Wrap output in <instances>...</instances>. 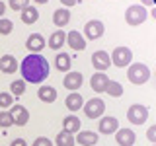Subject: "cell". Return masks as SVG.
Masks as SVG:
<instances>
[{"instance_id": "7a4b0ae2", "label": "cell", "mask_w": 156, "mask_h": 146, "mask_svg": "<svg viewBox=\"0 0 156 146\" xmlns=\"http://www.w3.org/2000/svg\"><path fill=\"white\" fill-rule=\"evenodd\" d=\"M127 78H129L133 84L140 86V84H146L150 78V68L143 64V62H133L129 64V70H127Z\"/></svg>"}, {"instance_id": "52a82bcc", "label": "cell", "mask_w": 156, "mask_h": 146, "mask_svg": "<svg viewBox=\"0 0 156 146\" xmlns=\"http://www.w3.org/2000/svg\"><path fill=\"white\" fill-rule=\"evenodd\" d=\"M104 31H105V27H104V23H101L100 19H90V22H86V26H84V37L92 39V41L100 39L104 35Z\"/></svg>"}, {"instance_id": "4dcf8cb0", "label": "cell", "mask_w": 156, "mask_h": 146, "mask_svg": "<svg viewBox=\"0 0 156 146\" xmlns=\"http://www.w3.org/2000/svg\"><path fill=\"white\" fill-rule=\"evenodd\" d=\"M26 6H29V0H10V8L14 12H22Z\"/></svg>"}, {"instance_id": "f1b7e54d", "label": "cell", "mask_w": 156, "mask_h": 146, "mask_svg": "<svg viewBox=\"0 0 156 146\" xmlns=\"http://www.w3.org/2000/svg\"><path fill=\"white\" fill-rule=\"evenodd\" d=\"M14 29V22L8 18H0V35H10Z\"/></svg>"}, {"instance_id": "484cf974", "label": "cell", "mask_w": 156, "mask_h": 146, "mask_svg": "<svg viewBox=\"0 0 156 146\" xmlns=\"http://www.w3.org/2000/svg\"><path fill=\"white\" fill-rule=\"evenodd\" d=\"M105 94H109L111 97H121L123 96V86H121L119 82H115V80H109V84L105 88Z\"/></svg>"}, {"instance_id": "8fae6325", "label": "cell", "mask_w": 156, "mask_h": 146, "mask_svg": "<svg viewBox=\"0 0 156 146\" xmlns=\"http://www.w3.org/2000/svg\"><path fill=\"white\" fill-rule=\"evenodd\" d=\"M66 43L70 45L72 51H84L86 49V37L80 31H76V29L66 33Z\"/></svg>"}, {"instance_id": "ac0fdd59", "label": "cell", "mask_w": 156, "mask_h": 146, "mask_svg": "<svg viewBox=\"0 0 156 146\" xmlns=\"http://www.w3.org/2000/svg\"><path fill=\"white\" fill-rule=\"evenodd\" d=\"M68 22H70V10L68 8H58L53 12V23L57 27H65Z\"/></svg>"}, {"instance_id": "8992f818", "label": "cell", "mask_w": 156, "mask_h": 146, "mask_svg": "<svg viewBox=\"0 0 156 146\" xmlns=\"http://www.w3.org/2000/svg\"><path fill=\"white\" fill-rule=\"evenodd\" d=\"M104 111H105V103L100 97H92L84 103V113L88 119H100L104 115Z\"/></svg>"}, {"instance_id": "f546056e", "label": "cell", "mask_w": 156, "mask_h": 146, "mask_svg": "<svg viewBox=\"0 0 156 146\" xmlns=\"http://www.w3.org/2000/svg\"><path fill=\"white\" fill-rule=\"evenodd\" d=\"M14 125V119L12 115H10V111H0V127H12Z\"/></svg>"}, {"instance_id": "9c48e42d", "label": "cell", "mask_w": 156, "mask_h": 146, "mask_svg": "<svg viewBox=\"0 0 156 146\" xmlns=\"http://www.w3.org/2000/svg\"><path fill=\"white\" fill-rule=\"evenodd\" d=\"M92 64L94 68H98V72H104L111 66V58H109V53L105 51H96L92 55Z\"/></svg>"}, {"instance_id": "6da1fadb", "label": "cell", "mask_w": 156, "mask_h": 146, "mask_svg": "<svg viewBox=\"0 0 156 146\" xmlns=\"http://www.w3.org/2000/svg\"><path fill=\"white\" fill-rule=\"evenodd\" d=\"M20 70H22V80L31 82V84H41L49 78V72H51V66H49V61L39 53H31L22 61L20 64Z\"/></svg>"}, {"instance_id": "74e56055", "label": "cell", "mask_w": 156, "mask_h": 146, "mask_svg": "<svg viewBox=\"0 0 156 146\" xmlns=\"http://www.w3.org/2000/svg\"><path fill=\"white\" fill-rule=\"evenodd\" d=\"M33 2H37V4H47L49 0H33Z\"/></svg>"}, {"instance_id": "d4e9b609", "label": "cell", "mask_w": 156, "mask_h": 146, "mask_svg": "<svg viewBox=\"0 0 156 146\" xmlns=\"http://www.w3.org/2000/svg\"><path fill=\"white\" fill-rule=\"evenodd\" d=\"M55 146H74V134L66 133V130L58 133L55 138Z\"/></svg>"}, {"instance_id": "7402d4cb", "label": "cell", "mask_w": 156, "mask_h": 146, "mask_svg": "<svg viewBox=\"0 0 156 146\" xmlns=\"http://www.w3.org/2000/svg\"><path fill=\"white\" fill-rule=\"evenodd\" d=\"M62 127H65L66 133L74 134V133H78V130H80L82 123H80V119H78L76 115H66V117H65V121H62Z\"/></svg>"}, {"instance_id": "30bf717a", "label": "cell", "mask_w": 156, "mask_h": 146, "mask_svg": "<svg viewBox=\"0 0 156 146\" xmlns=\"http://www.w3.org/2000/svg\"><path fill=\"white\" fill-rule=\"evenodd\" d=\"M117 129H119V121H117V117L105 115V117H101V119H100L98 130H100L101 134H111V133H115Z\"/></svg>"}, {"instance_id": "f35d334b", "label": "cell", "mask_w": 156, "mask_h": 146, "mask_svg": "<svg viewBox=\"0 0 156 146\" xmlns=\"http://www.w3.org/2000/svg\"><path fill=\"white\" fill-rule=\"evenodd\" d=\"M152 18H154V19H156V6H154V8H152Z\"/></svg>"}, {"instance_id": "ab89813d", "label": "cell", "mask_w": 156, "mask_h": 146, "mask_svg": "<svg viewBox=\"0 0 156 146\" xmlns=\"http://www.w3.org/2000/svg\"><path fill=\"white\" fill-rule=\"evenodd\" d=\"M154 146H156V144H154Z\"/></svg>"}, {"instance_id": "e575fe53", "label": "cell", "mask_w": 156, "mask_h": 146, "mask_svg": "<svg viewBox=\"0 0 156 146\" xmlns=\"http://www.w3.org/2000/svg\"><path fill=\"white\" fill-rule=\"evenodd\" d=\"M78 2H80V0H61L62 6H76Z\"/></svg>"}, {"instance_id": "1f68e13d", "label": "cell", "mask_w": 156, "mask_h": 146, "mask_svg": "<svg viewBox=\"0 0 156 146\" xmlns=\"http://www.w3.org/2000/svg\"><path fill=\"white\" fill-rule=\"evenodd\" d=\"M31 146H55V144H53L51 140L47 138V136H37V138L33 140V144H31Z\"/></svg>"}, {"instance_id": "4316f807", "label": "cell", "mask_w": 156, "mask_h": 146, "mask_svg": "<svg viewBox=\"0 0 156 146\" xmlns=\"http://www.w3.org/2000/svg\"><path fill=\"white\" fill-rule=\"evenodd\" d=\"M23 92H26V80H14L12 84H10V94L12 96H22Z\"/></svg>"}, {"instance_id": "2e32d148", "label": "cell", "mask_w": 156, "mask_h": 146, "mask_svg": "<svg viewBox=\"0 0 156 146\" xmlns=\"http://www.w3.org/2000/svg\"><path fill=\"white\" fill-rule=\"evenodd\" d=\"M26 47H27V51H31V53H39L45 47V37H43L41 33H31L26 41Z\"/></svg>"}, {"instance_id": "d6a6232c", "label": "cell", "mask_w": 156, "mask_h": 146, "mask_svg": "<svg viewBox=\"0 0 156 146\" xmlns=\"http://www.w3.org/2000/svg\"><path fill=\"white\" fill-rule=\"evenodd\" d=\"M146 138H148L152 144H156V125L148 127V130H146Z\"/></svg>"}, {"instance_id": "e0dca14e", "label": "cell", "mask_w": 156, "mask_h": 146, "mask_svg": "<svg viewBox=\"0 0 156 146\" xmlns=\"http://www.w3.org/2000/svg\"><path fill=\"white\" fill-rule=\"evenodd\" d=\"M65 105H66V109H68V111H80L82 107H84V97L78 94V92H72V94H68V96H66Z\"/></svg>"}, {"instance_id": "3957f363", "label": "cell", "mask_w": 156, "mask_h": 146, "mask_svg": "<svg viewBox=\"0 0 156 146\" xmlns=\"http://www.w3.org/2000/svg\"><path fill=\"white\" fill-rule=\"evenodd\" d=\"M146 18H148V12H146V8L143 4H133V6H129L127 12H125V22L129 23V26H140Z\"/></svg>"}, {"instance_id": "7c38bea8", "label": "cell", "mask_w": 156, "mask_h": 146, "mask_svg": "<svg viewBox=\"0 0 156 146\" xmlns=\"http://www.w3.org/2000/svg\"><path fill=\"white\" fill-rule=\"evenodd\" d=\"M115 140L119 146H133L136 136H135V130L131 129H117L115 130Z\"/></svg>"}, {"instance_id": "5bb4252c", "label": "cell", "mask_w": 156, "mask_h": 146, "mask_svg": "<svg viewBox=\"0 0 156 146\" xmlns=\"http://www.w3.org/2000/svg\"><path fill=\"white\" fill-rule=\"evenodd\" d=\"M0 70L6 74H14L16 70H20V64L14 55H2L0 57Z\"/></svg>"}, {"instance_id": "ba28073f", "label": "cell", "mask_w": 156, "mask_h": 146, "mask_svg": "<svg viewBox=\"0 0 156 146\" xmlns=\"http://www.w3.org/2000/svg\"><path fill=\"white\" fill-rule=\"evenodd\" d=\"M10 115H12V119H14V125H18V127L27 125V121H29V111L20 103H14L10 107Z\"/></svg>"}, {"instance_id": "5b68a950", "label": "cell", "mask_w": 156, "mask_h": 146, "mask_svg": "<svg viewBox=\"0 0 156 146\" xmlns=\"http://www.w3.org/2000/svg\"><path fill=\"white\" fill-rule=\"evenodd\" d=\"M127 119L133 125H144L146 119H148V109L140 103H133L127 109Z\"/></svg>"}, {"instance_id": "8d00e7d4", "label": "cell", "mask_w": 156, "mask_h": 146, "mask_svg": "<svg viewBox=\"0 0 156 146\" xmlns=\"http://www.w3.org/2000/svg\"><path fill=\"white\" fill-rule=\"evenodd\" d=\"M140 2H143L144 6H154V2H152V0H140Z\"/></svg>"}, {"instance_id": "44dd1931", "label": "cell", "mask_w": 156, "mask_h": 146, "mask_svg": "<svg viewBox=\"0 0 156 146\" xmlns=\"http://www.w3.org/2000/svg\"><path fill=\"white\" fill-rule=\"evenodd\" d=\"M37 97L41 101H45V103H53L57 99V90L53 86H41L37 90Z\"/></svg>"}, {"instance_id": "83f0119b", "label": "cell", "mask_w": 156, "mask_h": 146, "mask_svg": "<svg viewBox=\"0 0 156 146\" xmlns=\"http://www.w3.org/2000/svg\"><path fill=\"white\" fill-rule=\"evenodd\" d=\"M14 105V96L10 92H0V109H8Z\"/></svg>"}, {"instance_id": "9a60e30c", "label": "cell", "mask_w": 156, "mask_h": 146, "mask_svg": "<svg viewBox=\"0 0 156 146\" xmlns=\"http://www.w3.org/2000/svg\"><path fill=\"white\" fill-rule=\"evenodd\" d=\"M82 82H84V76L80 74V72H66V76H65V82H62V86L68 88V90H72V92H76L78 88L82 86Z\"/></svg>"}, {"instance_id": "d590c367", "label": "cell", "mask_w": 156, "mask_h": 146, "mask_svg": "<svg viewBox=\"0 0 156 146\" xmlns=\"http://www.w3.org/2000/svg\"><path fill=\"white\" fill-rule=\"evenodd\" d=\"M4 12H6V4H4L2 0H0V18L4 16Z\"/></svg>"}, {"instance_id": "ffe728a7", "label": "cell", "mask_w": 156, "mask_h": 146, "mask_svg": "<svg viewBox=\"0 0 156 146\" xmlns=\"http://www.w3.org/2000/svg\"><path fill=\"white\" fill-rule=\"evenodd\" d=\"M76 140H78L80 146H96L98 144V134L94 130H82V133H78Z\"/></svg>"}, {"instance_id": "cb8c5ba5", "label": "cell", "mask_w": 156, "mask_h": 146, "mask_svg": "<svg viewBox=\"0 0 156 146\" xmlns=\"http://www.w3.org/2000/svg\"><path fill=\"white\" fill-rule=\"evenodd\" d=\"M55 66L61 72H68V70H70V57H68V53H57Z\"/></svg>"}, {"instance_id": "d6986e66", "label": "cell", "mask_w": 156, "mask_h": 146, "mask_svg": "<svg viewBox=\"0 0 156 146\" xmlns=\"http://www.w3.org/2000/svg\"><path fill=\"white\" fill-rule=\"evenodd\" d=\"M65 41H66V33L62 31V29H57V31L49 37L47 45H49V49H53V51H58V49H62Z\"/></svg>"}, {"instance_id": "277c9868", "label": "cell", "mask_w": 156, "mask_h": 146, "mask_svg": "<svg viewBox=\"0 0 156 146\" xmlns=\"http://www.w3.org/2000/svg\"><path fill=\"white\" fill-rule=\"evenodd\" d=\"M111 64L119 66V68H125L133 62V53H131L129 47H115V51L111 53Z\"/></svg>"}, {"instance_id": "836d02e7", "label": "cell", "mask_w": 156, "mask_h": 146, "mask_svg": "<svg viewBox=\"0 0 156 146\" xmlns=\"http://www.w3.org/2000/svg\"><path fill=\"white\" fill-rule=\"evenodd\" d=\"M10 146H27V142L23 138H16V140H12V144Z\"/></svg>"}, {"instance_id": "4fadbf2b", "label": "cell", "mask_w": 156, "mask_h": 146, "mask_svg": "<svg viewBox=\"0 0 156 146\" xmlns=\"http://www.w3.org/2000/svg\"><path fill=\"white\" fill-rule=\"evenodd\" d=\"M107 84H109V78L105 76V72H96V74H92L90 86H92V90H94L96 94H104Z\"/></svg>"}, {"instance_id": "603a6c76", "label": "cell", "mask_w": 156, "mask_h": 146, "mask_svg": "<svg viewBox=\"0 0 156 146\" xmlns=\"http://www.w3.org/2000/svg\"><path fill=\"white\" fill-rule=\"evenodd\" d=\"M39 19V10L35 6H26L22 10V22L23 23H35Z\"/></svg>"}]
</instances>
